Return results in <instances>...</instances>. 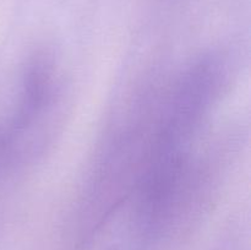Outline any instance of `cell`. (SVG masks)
Returning <instances> with one entry per match:
<instances>
[{
	"label": "cell",
	"mask_w": 251,
	"mask_h": 250,
	"mask_svg": "<svg viewBox=\"0 0 251 250\" xmlns=\"http://www.w3.org/2000/svg\"><path fill=\"white\" fill-rule=\"evenodd\" d=\"M215 90L198 75H184L164 117L146 173L140 184L139 217L142 225L157 227L176 205L189 150Z\"/></svg>",
	"instance_id": "6da1fadb"
}]
</instances>
